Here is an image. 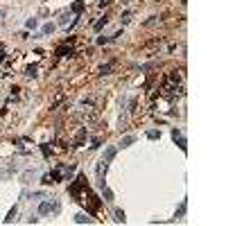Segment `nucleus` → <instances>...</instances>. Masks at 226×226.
Masks as SVG:
<instances>
[{"instance_id": "obj_1", "label": "nucleus", "mask_w": 226, "mask_h": 226, "mask_svg": "<svg viewBox=\"0 0 226 226\" xmlns=\"http://www.w3.org/2000/svg\"><path fill=\"white\" fill-rule=\"evenodd\" d=\"M59 210H61V204H59L56 199H45V201H41V206H39V215H43V217L59 215Z\"/></svg>"}, {"instance_id": "obj_6", "label": "nucleus", "mask_w": 226, "mask_h": 226, "mask_svg": "<svg viewBox=\"0 0 226 226\" xmlns=\"http://www.w3.org/2000/svg\"><path fill=\"white\" fill-rule=\"evenodd\" d=\"M131 143H134V136H127V138L120 143V147H127V145H131Z\"/></svg>"}, {"instance_id": "obj_11", "label": "nucleus", "mask_w": 226, "mask_h": 226, "mask_svg": "<svg viewBox=\"0 0 226 226\" xmlns=\"http://www.w3.org/2000/svg\"><path fill=\"white\" fill-rule=\"evenodd\" d=\"M109 70H111V63H106V66H102V70H100V72H102V75H106Z\"/></svg>"}, {"instance_id": "obj_2", "label": "nucleus", "mask_w": 226, "mask_h": 226, "mask_svg": "<svg viewBox=\"0 0 226 226\" xmlns=\"http://www.w3.org/2000/svg\"><path fill=\"white\" fill-rule=\"evenodd\" d=\"M54 30H56L54 23H48V25H43V27H41V34H43V36H48V34H52Z\"/></svg>"}, {"instance_id": "obj_9", "label": "nucleus", "mask_w": 226, "mask_h": 226, "mask_svg": "<svg viewBox=\"0 0 226 226\" xmlns=\"http://www.w3.org/2000/svg\"><path fill=\"white\" fill-rule=\"evenodd\" d=\"M25 75H30V77H34V75H36V66H30V68H27V70H25Z\"/></svg>"}, {"instance_id": "obj_4", "label": "nucleus", "mask_w": 226, "mask_h": 226, "mask_svg": "<svg viewBox=\"0 0 226 226\" xmlns=\"http://www.w3.org/2000/svg\"><path fill=\"white\" fill-rule=\"evenodd\" d=\"M115 222H120V224H124V222H127V217H124L122 210H115Z\"/></svg>"}, {"instance_id": "obj_3", "label": "nucleus", "mask_w": 226, "mask_h": 226, "mask_svg": "<svg viewBox=\"0 0 226 226\" xmlns=\"http://www.w3.org/2000/svg\"><path fill=\"white\" fill-rule=\"evenodd\" d=\"M106 23H109V18H106V16H104V18H100V21L95 23V25H93V30H95V32H100V30H102L104 25H106Z\"/></svg>"}, {"instance_id": "obj_10", "label": "nucleus", "mask_w": 226, "mask_h": 226, "mask_svg": "<svg viewBox=\"0 0 226 226\" xmlns=\"http://www.w3.org/2000/svg\"><path fill=\"white\" fill-rule=\"evenodd\" d=\"M84 9V2H75V5H72V11H82Z\"/></svg>"}, {"instance_id": "obj_5", "label": "nucleus", "mask_w": 226, "mask_h": 226, "mask_svg": "<svg viewBox=\"0 0 226 226\" xmlns=\"http://www.w3.org/2000/svg\"><path fill=\"white\" fill-rule=\"evenodd\" d=\"M75 222H77V224H88V222H91V217H86V215H77V217H75Z\"/></svg>"}, {"instance_id": "obj_8", "label": "nucleus", "mask_w": 226, "mask_h": 226, "mask_svg": "<svg viewBox=\"0 0 226 226\" xmlns=\"http://www.w3.org/2000/svg\"><path fill=\"white\" fill-rule=\"evenodd\" d=\"M14 217H16V206H14V208H11V210H9V215H7V219H5V222H7V224H9V222L14 219Z\"/></svg>"}, {"instance_id": "obj_7", "label": "nucleus", "mask_w": 226, "mask_h": 226, "mask_svg": "<svg viewBox=\"0 0 226 226\" xmlns=\"http://www.w3.org/2000/svg\"><path fill=\"white\" fill-rule=\"evenodd\" d=\"M25 25H27V27H30V30H34V27H36V25H39V21H36V18H30V21H27V23H25Z\"/></svg>"}]
</instances>
